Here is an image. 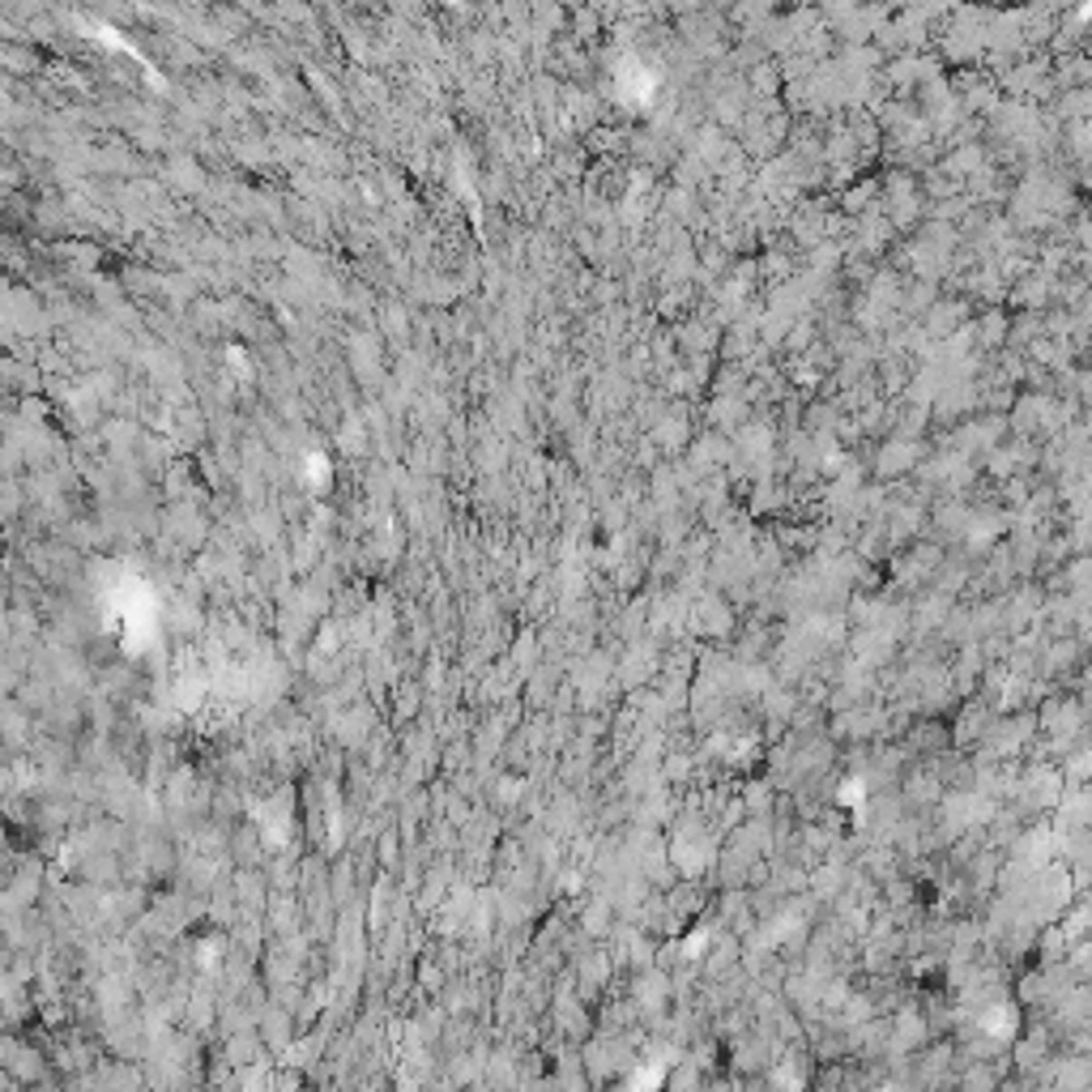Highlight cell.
<instances>
[{
  "instance_id": "cell-1",
  "label": "cell",
  "mask_w": 1092,
  "mask_h": 1092,
  "mask_svg": "<svg viewBox=\"0 0 1092 1092\" xmlns=\"http://www.w3.org/2000/svg\"><path fill=\"white\" fill-rule=\"evenodd\" d=\"M1054 1092H1092V1054H1067L1049 1063Z\"/></svg>"
}]
</instances>
